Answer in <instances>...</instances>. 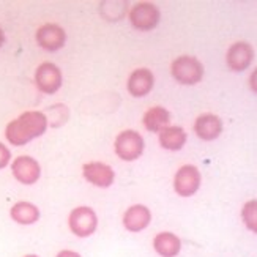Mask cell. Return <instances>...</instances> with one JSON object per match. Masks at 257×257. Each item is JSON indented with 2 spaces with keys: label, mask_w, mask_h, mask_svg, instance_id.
Segmentation results:
<instances>
[{
  "label": "cell",
  "mask_w": 257,
  "mask_h": 257,
  "mask_svg": "<svg viewBox=\"0 0 257 257\" xmlns=\"http://www.w3.org/2000/svg\"><path fill=\"white\" fill-rule=\"evenodd\" d=\"M10 218L19 226H33L41 218V211L38 205L29 200H19L10 208Z\"/></svg>",
  "instance_id": "16"
},
{
  "label": "cell",
  "mask_w": 257,
  "mask_h": 257,
  "mask_svg": "<svg viewBox=\"0 0 257 257\" xmlns=\"http://www.w3.org/2000/svg\"><path fill=\"white\" fill-rule=\"evenodd\" d=\"M68 229L77 238L92 237L98 229V215L95 208L88 205H77L68 213Z\"/></svg>",
  "instance_id": "4"
},
{
  "label": "cell",
  "mask_w": 257,
  "mask_h": 257,
  "mask_svg": "<svg viewBox=\"0 0 257 257\" xmlns=\"http://www.w3.org/2000/svg\"><path fill=\"white\" fill-rule=\"evenodd\" d=\"M5 40H7V37H5V32H4V29H2V27H0V49L4 48Z\"/></svg>",
  "instance_id": "24"
},
{
  "label": "cell",
  "mask_w": 257,
  "mask_h": 257,
  "mask_svg": "<svg viewBox=\"0 0 257 257\" xmlns=\"http://www.w3.org/2000/svg\"><path fill=\"white\" fill-rule=\"evenodd\" d=\"M254 48L248 41H235L227 48L226 65L233 73L246 71L254 62Z\"/></svg>",
  "instance_id": "9"
},
{
  "label": "cell",
  "mask_w": 257,
  "mask_h": 257,
  "mask_svg": "<svg viewBox=\"0 0 257 257\" xmlns=\"http://www.w3.org/2000/svg\"><path fill=\"white\" fill-rule=\"evenodd\" d=\"M205 68L194 55H178L171 63V76L180 85H196L204 79Z\"/></svg>",
  "instance_id": "2"
},
{
  "label": "cell",
  "mask_w": 257,
  "mask_h": 257,
  "mask_svg": "<svg viewBox=\"0 0 257 257\" xmlns=\"http://www.w3.org/2000/svg\"><path fill=\"white\" fill-rule=\"evenodd\" d=\"M11 161H13V156H11V150L7 147L4 142H0V171L5 169L7 166H10Z\"/></svg>",
  "instance_id": "21"
},
{
  "label": "cell",
  "mask_w": 257,
  "mask_h": 257,
  "mask_svg": "<svg viewBox=\"0 0 257 257\" xmlns=\"http://www.w3.org/2000/svg\"><path fill=\"white\" fill-rule=\"evenodd\" d=\"M145 141L144 136L136 130H123L120 131L114 139V152L117 158L125 163L138 161L144 155Z\"/></svg>",
  "instance_id": "3"
},
{
  "label": "cell",
  "mask_w": 257,
  "mask_h": 257,
  "mask_svg": "<svg viewBox=\"0 0 257 257\" xmlns=\"http://www.w3.org/2000/svg\"><path fill=\"white\" fill-rule=\"evenodd\" d=\"M37 44L46 52H57L66 44V32L55 22H46L35 32Z\"/></svg>",
  "instance_id": "10"
},
{
  "label": "cell",
  "mask_w": 257,
  "mask_h": 257,
  "mask_svg": "<svg viewBox=\"0 0 257 257\" xmlns=\"http://www.w3.org/2000/svg\"><path fill=\"white\" fill-rule=\"evenodd\" d=\"M55 257H82V255L74 249H60L55 254Z\"/></svg>",
  "instance_id": "23"
},
{
  "label": "cell",
  "mask_w": 257,
  "mask_h": 257,
  "mask_svg": "<svg viewBox=\"0 0 257 257\" xmlns=\"http://www.w3.org/2000/svg\"><path fill=\"white\" fill-rule=\"evenodd\" d=\"M240 216L243 226L257 235V199H249L243 204Z\"/></svg>",
  "instance_id": "19"
},
{
  "label": "cell",
  "mask_w": 257,
  "mask_h": 257,
  "mask_svg": "<svg viewBox=\"0 0 257 257\" xmlns=\"http://www.w3.org/2000/svg\"><path fill=\"white\" fill-rule=\"evenodd\" d=\"M22 257H40L38 254H26V255H22Z\"/></svg>",
  "instance_id": "25"
},
{
  "label": "cell",
  "mask_w": 257,
  "mask_h": 257,
  "mask_svg": "<svg viewBox=\"0 0 257 257\" xmlns=\"http://www.w3.org/2000/svg\"><path fill=\"white\" fill-rule=\"evenodd\" d=\"M152 246L160 257H177L182 252V238L171 230H163L153 237Z\"/></svg>",
  "instance_id": "15"
},
{
  "label": "cell",
  "mask_w": 257,
  "mask_h": 257,
  "mask_svg": "<svg viewBox=\"0 0 257 257\" xmlns=\"http://www.w3.org/2000/svg\"><path fill=\"white\" fill-rule=\"evenodd\" d=\"M46 114V118H48V123L51 126H62L66 120H68V107H66L65 104H54L49 107L48 112H44Z\"/></svg>",
  "instance_id": "20"
},
{
  "label": "cell",
  "mask_w": 257,
  "mask_h": 257,
  "mask_svg": "<svg viewBox=\"0 0 257 257\" xmlns=\"http://www.w3.org/2000/svg\"><path fill=\"white\" fill-rule=\"evenodd\" d=\"M128 21L134 30L152 32L160 24L161 11L153 2H138L130 8Z\"/></svg>",
  "instance_id": "5"
},
{
  "label": "cell",
  "mask_w": 257,
  "mask_h": 257,
  "mask_svg": "<svg viewBox=\"0 0 257 257\" xmlns=\"http://www.w3.org/2000/svg\"><path fill=\"white\" fill-rule=\"evenodd\" d=\"M48 128L46 114L41 110H26L5 126V139L10 145L24 147L29 142L41 138Z\"/></svg>",
  "instance_id": "1"
},
{
  "label": "cell",
  "mask_w": 257,
  "mask_h": 257,
  "mask_svg": "<svg viewBox=\"0 0 257 257\" xmlns=\"http://www.w3.org/2000/svg\"><path fill=\"white\" fill-rule=\"evenodd\" d=\"M155 87V74L149 68H136L133 70L126 81V90L133 98L147 96Z\"/></svg>",
  "instance_id": "14"
},
{
  "label": "cell",
  "mask_w": 257,
  "mask_h": 257,
  "mask_svg": "<svg viewBox=\"0 0 257 257\" xmlns=\"http://www.w3.org/2000/svg\"><path fill=\"white\" fill-rule=\"evenodd\" d=\"M202 185V175H200L199 167L194 164H183L177 169L172 188L177 196L180 197H191L194 196Z\"/></svg>",
  "instance_id": "6"
},
{
  "label": "cell",
  "mask_w": 257,
  "mask_h": 257,
  "mask_svg": "<svg viewBox=\"0 0 257 257\" xmlns=\"http://www.w3.org/2000/svg\"><path fill=\"white\" fill-rule=\"evenodd\" d=\"M33 82L43 95H55L63 85L62 70L52 62H43L37 66Z\"/></svg>",
  "instance_id": "7"
},
{
  "label": "cell",
  "mask_w": 257,
  "mask_h": 257,
  "mask_svg": "<svg viewBox=\"0 0 257 257\" xmlns=\"http://www.w3.org/2000/svg\"><path fill=\"white\" fill-rule=\"evenodd\" d=\"M248 85H249V90L257 95V66L251 71V74L248 77Z\"/></svg>",
  "instance_id": "22"
},
{
  "label": "cell",
  "mask_w": 257,
  "mask_h": 257,
  "mask_svg": "<svg viewBox=\"0 0 257 257\" xmlns=\"http://www.w3.org/2000/svg\"><path fill=\"white\" fill-rule=\"evenodd\" d=\"M188 141L186 131L178 125H169L158 133V144L160 147L167 152H178L185 147Z\"/></svg>",
  "instance_id": "17"
},
{
  "label": "cell",
  "mask_w": 257,
  "mask_h": 257,
  "mask_svg": "<svg viewBox=\"0 0 257 257\" xmlns=\"http://www.w3.org/2000/svg\"><path fill=\"white\" fill-rule=\"evenodd\" d=\"M142 125L149 133L158 134L161 130L171 125V112L163 106H152L144 112Z\"/></svg>",
  "instance_id": "18"
},
{
  "label": "cell",
  "mask_w": 257,
  "mask_h": 257,
  "mask_svg": "<svg viewBox=\"0 0 257 257\" xmlns=\"http://www.w3.org/2000/svg\"><path fill=\"white\" fill-rule=\"evenodd\" d=\"M11 174L15 180L21 185H35L41 178V166L40 163L30 155H19L11 161Z\"/></svg>",
  "instance_id": "8"
},
{
  "label": "cell",
  "mask_w": 257,
  "mask_h": 257,
  "mask_svg": "<svg viewBox=\"0 0 257 257\" xmlns=\"http://www.w3.org/2000/svg\"><path fill=\"white\" fill-rule=\"evenodd\" d=\"M82 177L87 183L96 188H110L115 182V171L112 166L103 161H88L82 166Z\"/></svg>",
  "instance_id": "11"
},
{
  "label": "cell",
  "mask_w": 257,
  "mask_h": 257,
  "mask_svg": "<svg viewBox=\"0 0 257 257\" xmlns=\"http://www.w3.org/2000/svg\"><path fill=\"white\" fill-rule=\"evenodd\" d=\"M193 130L200 141L211 142V141H216L221 136L224 125H222V120L219 115L213 112H204L197 115V118L194 120Z\"/></svg>",
  "instance_id": "13"
},
{
  "label": "cell",
  "mask_w": 257,
  "mask_h": 257,
  "mask_svg": "<svg viewBox=\"0 0 257 257\" xmlns=\"http://www.w3.org/2000/svg\"><path fill=\"white\" fill-rule=\"evenodd\" d=\"M152 211L144 204L130 205L121 215V226L130 233H141L150 226Z\"/></svg>",
  "instance_id": "12"
}]
</instances>
